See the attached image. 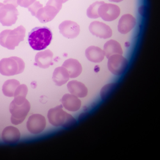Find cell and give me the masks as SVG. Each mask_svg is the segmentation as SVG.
I'll use <instances>...</instances> for the list:
<instances>
[{
	"instance_id": "cell-1",
	"label": "cell",
	"mask_w": 160,
	"mask_h": 160,
	"mask_svg": "<svg viewBox=\"0 0 160 160\" xmlns=\"http://www.w3.org/2000/svg\"><path fill=\"white\" fill-rule=\"evenodd\" d=\"M52 34L47 27L34 28L28 35V42L31 48L37 51L46 49L51 43Z\"/></svg>"
},
{
	"instance_id": "cell-2",
	"label": "cell",
	"mask_w": 160,
	"mask_h": 160,
	"mask_svg": "<svg viewBox=\"0 0 160 160\" xmlns=\"http://www.w3.org/2000/svg\"><path fill=\"white\" fill-rule=\"evenodd\" d=\"M10 121L14 125L21 124L30 110V103L23 97H14L10 104Z\"/></svg>"
},
{
	"instance_id": "cell-3",
	"label": "cell",
	"mask_w": 160,
	"mask_h": 160,
	"mask_svg": "<svg viewBox=\"0 0 160 160\" xmlns=\"http://www.w3.org/2000/svg\"><path fill=\"white\" fill-rule=\"evenodd\" d=\"M26 29L19 26L14 30H3L0 33V45L10 50H14L24 38Z\"/></svg>"
},
{
	"instance_id": "cell-4",
	"label": "cell",
	"mask_w": 160,
	"mask_h": 160,
	"mask_svg": "<svg viewBox=\"0 0 160 160\" xmlns=\"http://www.w3.org/2000/svg\"><path fill=\"white\" fill-rule=\"evenodd\" d=\"M63 106L51 108L48 113L49 123L55 127H69L76 123V120L70 114L66 113L62 108Z\"/></svg>"
},
{
	"instance_id": "cell-5",
	"label": "cell",
	"mask_w": 160,
	"mask_h": 160,
	"mask_svg": "<svg viewBox=\"0 0 160 160\" xmlns=\"http://www.w3.org/2000/svg\"><path fill=\"white\" fill-rule=\"evenodd\" d=\"M25 68L24 62L21 58L12 57L0 60V74L10 76L22 73Z\"/></svg>"
},
{
	"instance_id": "cell-6",
	"label": "cell",
	"mask_w": 160,
	"mask_h": 160,
	"mask_svg": "<svg viewBox=\"0 0 160 160\" xmlns=\"http://www.w3.org/2000/svg\"><path fill=\"white\" fill-rule=\"evenodd\" d=\"M19 12L17 7L10 4H4L0 8V22L3 26H10L14 24Z\"/></svg>"
},
{
	"instance_id": "cell-7",
	"label": "cell",
	"mask_w": 160,
	"mask_h": 160,
	"mask_svg": "<svg viewBox=\"0 0 160 160\" xmlns=\"http://www.w3.org/2000/svg\"><path fill=\"white\" fill-rule=\"evenodd\" d=\"M128 64L127 59L122 55H113L108 58V68L112 74L119 76L124 72Z\"/></svg>"
},
{
	"instance_id": "cell-8",
	"label": "cell",
	"mask_w": 160,
	"mask_h": 160,
	"mask_svg": "<svg viewBox=\"0 0 160 160\" xmlns=\"http://www.w3.org/2000/svg\"><path fill=\"white\" fill-rule=\"evenodd\" d=\"M121 14V9L114 4L104 3L98 8V15L105 21H113Z\"/></svg>"
},
{
	"instance_id": "cell-9",
	"label": "cell",
	"mask_w": 160,
	"mask_h": 160,
	"mask_svg": "<svg viewBox=\"0 0 160 160\" xmlns=\"http://www.w3.org/2000/svg\"><path fill=\"white\" fill-rule=\"evenodd\" d=\"M46 126V118L41 114H33L31 115L27 121L26 128L32 134L37 135L42 132Z\"/></svg>"
},
{
	"instance_id": "cell-10",
	"label": "cell",
	"mask_w": 160,
	"mask_h": 160,
	"mask_svg": "<svg viewBox=\"0 0 160 160\" xmlns=\"http://www.w3.org/2000/svg\"><path fill=\"white\" fill-rule=\"evenodd\" d=\"M90 32L101 38H108L112 36V30L107 24L102 22L94 21L89 26Z\"/></svg>"
},
{
	"instance_id": "cell-11",
	"label": "cell",
	"mask_w": 160,
	"mask_h": 160,
	"mask_svg": "<svg viewBox=\"0 0 160 160\" xmlns=\"http://www.w3.org/2000/svg\"><path fill=\"white\" fill-rule=\"evenodd\" d=\"M60 33L65 38H74L77 37L80 32L79 24L72 21H64L59 25Z\"/></svg>"
},
{
	"instance_id": "cell-12",
	"label": "cell",
	"mask_w": 160,
	"mask_h": 160,
	"mask_svg": "<svg viewBox=\"0 0 160 160\" xmlns=\"http://www.w3.org/2000/svg\"><path fill=\"white\" fill-rule=\"evenodd\" d=\"M58 12L59 11L55 7L46 5L38 10L35 17L41 23H46L54 19Z\"/></svg>"
},
{
	"instance_id": "cell-13",
	"label": "cell",
	"mask_w": 160,
	"mask_h": 160,
	"mask_svg": "<svg viewBox=\"0 0 160 160\" xmlns=\"http://www.w3.org/2000/svg\"><path fill=\"white\" fill-rule=\"evenodd\" d=\"M136 23V19L133 16L129 14H124L118 21V31L122 34L128 33L135 28Z\"/></svg>"
},
{
	"instance_id": "cell-14",
	"label": "cell",
	"mask_w": 160,
	"mask_h": 160,
	"mask_svg": "<svg viewBox=\"0 0 160 160\" xmlns=\"http://www.w3.org/2000/svg\"><path fill=\"white\" fill-rule=\"evenodd\" d=\"M62 104L67 110L76 112L81 108L82 102L76 96L66 94L62 98Z\"/></svg>"
},
{
	"instance_id": "cell-15",
	"label": "cell",
	"mask_w": 160,
	"mask_h": 160,
	"mask_svg": "<svg viewBox=\"0 0 160 160\" xmlns=\"http://www.w3.org/2000/svg\"><path fill=\"white\" fill-rule=\"evenodd\" d=\"M53 58V53L49 49L40 51L35 57V63L42 69H47L51 65Z\"/></svg>"
},
{
	"instance_id": "cell-16",
	"label": "cell",
	"mask_w": 160,
	"mask_h": 160,
	"mask_svg": "<svg viewBox=\"0 0 160 160\" xmlns=\"http://www.w3.org/2000/svg\"><path fill=\"white\" fill-rule=\"evenodd\" d=\"M21 138V133L19 129L14 126L5 128L2 134V138L6 143H16Z\"/></svg>"
},
{
	"instance_id": "cell-17",
	"label": "cell",
	"mask_w": 160,
	"mask_h": 160,
	"mask_svg": "<svg viewBox=\"0 0 160 160\" xmlns=\"http://www.w3.org/2000/svg\"><path fill=\"white\" fill-rule=\"evenodd\" d=\"M63 67L68 71L70 78H75L81 74L83 68L79 62L74 58H69L65 60L63 65Z\"/></svg>"
},
{
	"instance_id": "cell-18",
	"label": "cell",
	"mask_w": 160,
	"mask_h": 160,
	"mask_svg": "<svg viewBox=\"0 0 160 160\" xmlns=\"http://www.w3.org/2000/svg\"><path fill=\"white\" fill-rule=\"evenodd\" d=\"M68 88L71 94L78 98H84L88 94L87 87L83 83L76 80H72L68 83Z\"/></svg>"
},
{
	"instance_id": "cell-19",
	"label": "cell",
	"mask_w": 160,
	"mask_h": 160,
	"mask_svg": "<svg viewBox=\"0 0 160 160\" xmlns=\"http://www.w3.org/2000/svg\"><path fill=\"white\" fill-rule=\"evenodd\" d=\"M85 56L92 62L100 63L104 60L105 55L104 51L100 48L92 46L86 49Z\"/></svg>"
},
{
	"instance_id": "cell-20",
	"label": "cell",
	"mask_w": 160,
	"mask_h": 160,
	"mask_svg": "<svg viewBox=\"0 0 160 160\" xmlns=\"http://www.w3.org/2000/svg\"><path fill=\"white\" fill-rule=\"evenodd\" d=\"M70 78L68 71L64 67H58L53 72L52 80L56 85L60 87L69 81Z\"/></svg>"
},
{
	"instance_id": "cell-21",
	"label": "cell",
	"mask_w": 160,
	"mask_h": 160,
	"mask_svg": "<svg viewBox=\"0 0 160 160\" xmlns=\"http://www.w3.org/2000/svg\"><path fill=\"white\" fill-rule=\"evenodd\" d=\"M103 51L105 56L108 58L113 55H122L123 51L122 47L115 40H110L104 45Z\"/></svg>"
},
{
	"instance_id": "cell-22",
	"label": "cell",
	"mask_w": 160,
	"mask_h": 160,
	"mask_svg": "<svg viewBox=\"0 0 160 160\" xmlns=\"http://www.w3.org/2000/svg\"><path fill=\"white\" fill-rule=\"evenodd\" d=\"M20 85V83L16 79H8L6 81L2 88L3 94L7 97H14L16 90Z\"/></svg>"
},
{
	"instance_id": "cell-23",
	"label": "cell",
	"mask_w": 160,
	"mask_h": 160,
	"mask_svg": "<svg viewBox=\"0 0 160 160\" xmlns=\"http://www.w3.org/2000/svg\"><path fill=\"white\" fill-rule=\"evenodd\" d=\"M104 2H96L92 3L87 10V15L89 18L97 19L99 18L98 15V8L101 5L104 3Z\"/></svg>"
},
{
	"instance_id": "cell-24",
	"label": "cell",
	"mask_w": 160,
	"mask_h": 160,
	"mask_svg": "<svg viewBox=\"0 0 160 160\" xmlns=\"http://www.w3.org/2000/svg\"><path fill=\"white\" fill-rule=\"evenodd\" d=\"M115 83H110L104 86L101 90V97L102 99L107 98L113 91L115 88Z\"/></svg>"
},
{
	"instance_id": "cell-25",
	"label": "cell",
	"mask_w": 160,
	"mask_h": 160,
	"mask_svg": "<svg viewBox=\"0 0 160 160\" xmlns=\"http://www.w3.org/2000/svg\"><path fill=\"white\" fill-rule=\"evenodd\" d=\"M28 89L27 86L24 84L20 85L16 90L14 97H23L26 98L27 96Z\"/></svg>"
},
{
	"instance_id": "cell-26",
	"label": "cell",
	"mask_w": 160,
	"mask_h": 160,
	"mask_svg": "<svg viewBox=\"0 0 160 160\" xmlns=\"http://www.w3.org/2000/svg\"><path fill=\"white\" fill-rule=\"evenodd\" d=\"M42 7H43V5L39 2H35L33 4L29 6L28 8V10L31 12L32 15L33 16H35L38 10L40 8H41Z\"/></svg>"
},
{
	"instance_id": "cell-27",
	"label": "cell",
	"mask_w": 160,
	"mask_h": 160,
	"mask_svg": "<svg viewBox=\"0 0 160 160\" xmlns=\"http://www.w3.org/2000/svg\"><path fill=\"white\" fill-rule=\"evenodd\" d=\"M63 3V0H49L46 5H51L54 7L60 12V10L62 9Z\"/></svg>"
},
{
	"instance_id": "cell-28",
	"label": "cell",
	"mask_w": 160,
	"mask_h": 160,
	"mask_svg": "<svg viewBox=\"0 0 160 160\" xmlns=\"http://www.w3.org/2000/svg\"><path fill=\"white\" fill-rule=\"evenodd\" d=\"M35 2H36V0H18V6L19 5L24 8H28Z\"/></svg>"
},
{
	"instance_id": "cell-29",
	"label": "cell",
	"mask_w": 160,
	"mask_h": 160,
	"mask_svg": "<svg viewBox=\"0 0 160 160\" xmlns=\"http://www.w3.org/2000/svg\"><path fill=\"white\" fill-rule=\"evenodd\" d=\"M18 0H5L4 1V4H10L14 5V7H17L18 6Z\"/></svg>"
},
{
	"instance_id": "cell-30",
	"label": "cell",
	"mask_w": 160,
	"mask_h": 160,
	"mask_svg": "<svg viewBox=\"0 0 160 160\" xmlns=\"http://www.w3.org/2000/svg\"><path fill=\"white\" fill-rule=\"evenodd\" d=\"M109 1L112 2H115V3H119V2H122L123 0H109Z\"/></svg>"
},
{
	"instance_id": "cell-31",
	"label": "cell",
	"mask_w": 160,
	"mask_h": 160,
	"mask_svg": "<svg viewBox=\"0 0 160 160\" xmlns=\"http://www.w3.org/2000/svg\"><path fill=\"white\" fill-rule=\"evenodd\" d=\"M68 1H69V0H63V3H65V2H67Z\"/></svg>"
},
{
	"instance_id": "cell-32",
	"label": "cell",
	"mask_w": 160,
	"mask_h": 160,
	"mask_svg": "<svg viewBox=\"0 0 160 160\" xmlns=\"http://www.w3.org/2000/svg\"><path fill=\"white\" fill-rule=\"evenodd\" d=\"M3 5V3H0V8L2 7V6Z\"/></svg>"
}]
</instances>
